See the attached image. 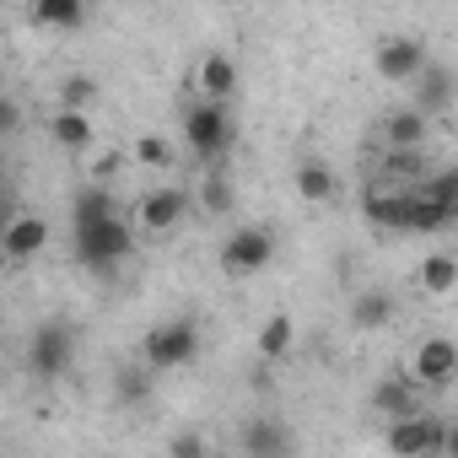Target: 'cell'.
<instances>
[{"instance_id":"cb8c5ba5","label":"cell","mask_w":458,"mask_h":458,"mask_svg":"<svg viewBox=\"0 0 458 458\" xmlns=\"http://www.w3.org/2000/svg\"><path fill=\"white\" fill-rule=\"evenodd\" d=\"M199 199H205L210 216H226V210H233V178H226L216 162H210V173H205V183H199Z\"/></svg>"},{"instance_id":"7a4b0ae2","label":"cell","mask_w":458,"mask_h":458,"mask_svg":"<svg viewBox=\"0 0 458 458\" xmlns=\"http://www.w3.org/2000/svg\"><path fill=\"white\" fill-rule=\"evenodd\" d=\"M453 447H458V437L442 415L415 410L388 426V453H399V458H431V453H453Z\"/></svg>"},{"instance_id":"d4e9b609","label":"cell","mask_w":458,"mask_h":458,"mask_svg":"<svg viewBox=\"0 0 458 458\" xmlns=\"http://www.w3.org/2000/svg\"><path fill=\"white\" fill-rule=\"evenodd\" d=\"M130 162H140V167H173L178 157H173V146H167L162 135H140L135 151H130Z\"/></svg>"},{"instance_id":"3957f363","label":"cell","mask_w":458,"mask_h":458,"mask_svg":"<svg viewBox=\"0 0 458 458\" xmlns=\"http://www.w3.org/2000/svg\"><path fill=\"white\" fill-rule=\"evenodd\" d=\"M183 146L210 167L226 146H233V114H226V103L216 98H199L189 114H183Z\"/></svg>"},{"instance_id":"5bb4252c","label":"cell","mask_w":458,"mask_h":458,"mask_svg":"<svg viewBox=\"0 0 458 458\" xmlns=\"http://www.w3.org/2000/svg\"><path fill=\"white\" fill-rule=\"evenodd\" d=\"M194 81H199V92H205V98L226 103V98L238 92V65L226 60V55H205V60H199V71H194Z\"/></svg>"},{"instance_id":"9c48e42d","label":"cell","mask_w":458,"mask_h":458,"mask_svg":"<svg viewBox=\"0 0 458 458\" xmlns=\"http://www.w3.org/2000/svg\"><path fill=\"white\" fill-rule=\"evenodd\" d=\"M410 92H415V103H410V108H420L426 119H437V114H447V108H453V71H447V65H437V60H426V65L410 76Z\"/></svg>"},{"instance_id":"44dd1931","label":"cell","mask_w":458,"mask_h":458,"mask_svg":"<svg viewBox=\"0 0 458 458\" xmlns=\"http://www.w3.org/2000/svg\"><path fill=\"white\" fill-rule=\"evenodd\" d=\"M292 340H297V324H292L286 313H276V318H265V329H259V356H265V361H281V356L292 351Z\"/></svg>"},{"instance_id":"4316f807","label":"cell","mask_w":458,"mask_h":458,"mask_svg":"<svg viewBox=\"0 0 458 458\" xmlns=\"http://www.w3.org/2000/svg\"><path fill=\"white\" fill-rule=\"evenodd\" d=\"M92 98H98V81H92V76H71V81L60 87V108H81V114H87Z\"/></svg>"},{"instance_id":"4fadbf2b","label":"cell","mask_w":458,"mask_h":458,"mask_svg":"<svg viewBox=\"0 0 458 458\" xmlns=\"http://www.w3.org/2000/svg\"><path fill=\"white\" fill-rule=\"evenodd\" d=\"M87 0H33V28L44 33H81Z\"/></svg>"},{"instance_id":"8992f818","label":"cell","mask_w":458,"mask_h":458,"mask_svg":"<svg viewBox=\"0 0 458 458\" xmlns=\"http://www.w3.org/2000/svg\"><path fill=\"white\" fill-rule=\"evenodd\" d=\"M270 259H276V238L265 226H238V233L221 243V270L226 276H259Z\"/></svg>"},{"instance_id":"5b68a950","label":"cell","mask_w":458,"mask_h":458,"mask_svg":"<svg viewBox=\"0 0 458 458\" xmlns=\"http://www.w3.org/2000/svg\"><path fill=\"white\" fill-rule=\"evenodd\" d=\"M71 356H76V335H71V324L49 318L44 329H33V345H28V367H33V377L55 383V377L71 367Z\"/></svg>"},{"instance_id":"4dcf8cb0","label":"cell","mask_w":458,"mask_h":458,"mask_svg":"<svg viewBox=\"0 0 458 458\" xmlns=\"http://www.w3.org/2000/svg\"><path fill=\"white\" fill-rule=\"evenodd\" d=\"M6 265H12V259H6V249H0V276H6Z\"/></svg>"},{"instance_id":"ffe728a7","label":"cell","mask_w":458,"mask_h":458,"mask_svg":"<svg viewBox=\"0 0 458 458\" xmlns=\"http://www.w3.org/2000/svg\"><path fill=\"white\" fill-rule=\"evenodd\" d=\"M420 286H426L431 297H447V292L458 286V259H453V254H426V259H420Z\"/></svg>"},{"instance_id":"6da1fadb","label":"cell","mask_w":458,"mask_h":458,"mask_svg":"<svg viewBox=\"0 0 458 458\" xmlns=\"http://www.w3.org/2000/svg\"><path fill=\"white\" fill-rule=\"evenodd\" d=\"M135 254V233H130V221L114 210V216H103V221H87V226H76V259L92 270V276H103V281H114L119 276V265Z\"/></svg>"},{"instance_id":"52a82bcc","label":"cell","mask_w":458,"mask_h":458,"mask_svg":"<svg viewBox=\"0 0 458 458\" xmlns=\"http://www.w3.org/2000/svg\"><path fill=\"white\" fill-rule=\"evenodd\" d=\"M410 377L420 383V388H453L458 383V345L447 340V335H431V340H420L415 345V367H410Z\"/></svg>"},{"instance_id":"9a60e30c","label":"cell","mask_w":458,"mask_h":458,"mask_svg":"<svg viewBox=\"0 0 458 458\" xmlns=\"http://www.w3.org/2000/svg\"><path fill=\"white\" fill-rule=\"evenodd\" d=\"M297 194H302L308 205H329V199H340V178H335V167H324V162H302V167H297Z\"/></svg>"},{"instance_id":"8fae6325","label":"cell","mask_w":458,"mask_h":458,"mask_svg":"<svg viewBox=\"0 0 458 458\" xmlns=\"http://www.w3.org/2000/svg\"><path fill=\"white\" fill-rule=\"evenodd\" d=\"M372 410H377V415H388V420H399V415H415V410H420V383H415L410 372H394V377H383V383L372 388Z\"/></svg>"},{"instance_id":"7c38bea8","label":"cell","mask_w":458,"mask_h":458,"mask_svg":"<svg viewBox=\"0 0 458 458\" xmlns=\"http://www.w3.org/2000/svg\"><path fill=\"white\" fill-rule=\"evenodd\" d=\"M183 210H189L183 189H151V194H140V226H146V233H173V226L183 221Z\"/></svg>"},{"instance_id":"f546056e","label":"cell","mask_w":458,"mask_h":458,"mask_svg":"<svg viewBox=\"0 0 458 458\" xmlns=\"http://www.w3.org/2000/svg\"><path fill=\"white\" fill-rule=\"evenodd\" d=\"M17 124H22V108H17L12 98H0V135H12Z\"/></svg>"},{"instance_id":"2e32d148","label":"cell","mask_w":458,"mask_h":458,"mask_svg":"<svg viewBox=\"0 0 458 458\" xmlns=\"http://www.w3.org/2000/svg\"><path fill=\"white\" fill-rule=\"evenodd\" d=\"M49 135H55L65 151H87V146H92V119H87L81 108H60V114L49 119Z\"/></svg>"},{"instance_id":"ac0fdd59","label":"cell","mask_w":458,"mask_h":458,"mask_svg":"<svg viewBox=\"0 0 458 458\" xmlns=\"http://www.w3.org/2000/svg\"><path fill=\"white\" fill-rule=\"evenodd\" d=\"M383 173H388L394 183H415V178H426V173H431V167H426V146H388Z\"/></svg>"},{"instance_id":"f1b7e54d","label":"cell","mask_w":458,"mask_h":458,"mask_svg":"<svg viewBox=\"0 0 458 458\" xmlns=\"http://www.w3.org/2000/svg\"><path fill=\"white\" fill-rule=\"evenodd\" d=\"M167 453H173V458H189V453H205V437H199V431H189V437H173V442H167Z\"/></svg>"},{"instance_id":"83f0119b","label":"cell","mask_w":458,"mask_h":458,"mask_svg":"<svg viewBox=\"0 0 458 458\" xmlns=\"http://www.w3.org/2000/svg\"><path fill=\"white\" fill-rule=\"evenodd\" d=\"M124 162H130V157H119V151L98 157V162H92V183H103V189H108V183H114V178L124 173Z\"/></svg>"},{"instance_id":"d6986e66","label":"cell","mask_w":458,"mask_h":458,"mask_svg":"<svg viewBox=\"0 0 458 458\" xmlns=\"http://www.w3.org/2000/svg\"><path fill=\"white\" fill-rule=\"evenodd\" d=\"M388 318H394V297L388 292H361L351 302V324L356 329H388Z\"/></svg>"},{"instance_id":"603a6c76","label":"cell","mask_w":458,"mask_h":458,"mask_svg":"<svg viewBox=\"0 0 458 458\" xmlns=\"http://www.w3.org/2000/svg\"><path fill=\"white\" fill-rule=\"evenodd\" d=\"M243 447L259 453V458H265V453H286V447H292V431L276 426V420H254V426L243 431Z\"/></svg>"},{"instance_id":"ba28073f","label":"cell","mask_w":458,"mask_h":458,"mask_svg":"<svg viewBox=\"0 0 458 458\" xmlns=\"http://www.w3.org/2000/svg\"><path fill=\"white\" fill-rule=\"evenodd\" d=\"M426 60H431L426 38H383L377 55H372V71H377L383 81H410Z\"/></svg>"},{"instance_id":"7402d4cb","label":"cell","mask_w":458,"mask_h":458,"mask_svg":"<svg viewBox=\"0 0 458 458\" xmlns=\"http://www.w3.org/2000/svg\"><path fill=\"white\" fill-rule=\"evenodd\" d=\"M151 367H119L114 372V399L119 404H146V394H151Z\"/></svg>"},{"instance_id":"277c9868","label":"cell","mask_w":458,"mask_h":458,"mask_svg":"<svg viewBox=\"0 0 458 458\" xmlns=\"http://www.w3.org/2000/svg\"><path fill=\"white\" fill-rule=\"evenodd\" d=\"M146 367L151 372H173V367H189L194 356H199V329L189 324V318H173V324H162V329H151L146 335Z\"/></svg>"},{"instance_id":"e0dca14e","label":"cell","mask_w":458,"mask_h":458,"mask_svg":"<svg viewBox=\"0 0 458 458\" xmlns=\"http://www.w3.org/2000/svg\"><path fill=\"white\" fill-rule=\"evenodd\" d=\"M383 135H388V146H426V135H431V119H426L420 108H399V114H388Z\"/></svg>"},{"instance_id":"30bf717a","label":"cell","mask_w":458,"mask_h":458,"mask_svg":"<svg viewBox=\"0 0 458 458\" xmlns=\"http://www.w3.org/2000/svg\"><path fill=\"white\" fill-rule=\"evenodd\" d=\"M0 249H6V259H38L49 249V221L44 216H12L6 233H0Z\"/></svg>"},{"instance_id":"484cf974","label":"cell","mask_w":458,"mask_h":458,"mask_svg":"<svg viewBox=\"0 0 458 458\" xmlns=\"http://www.w3.org/2000/svg\"><path fill=\"white\" fill-rule=\"evenodd\" d=\"M415 189H420L426 199H442V205H458V173H426V178H415Z\"/></svg>"}]
</instances>
